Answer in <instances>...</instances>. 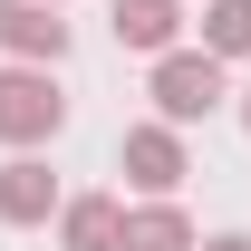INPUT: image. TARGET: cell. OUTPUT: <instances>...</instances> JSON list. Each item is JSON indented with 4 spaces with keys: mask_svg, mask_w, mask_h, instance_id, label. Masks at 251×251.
<instances>
[{
    "mask_svg": "<svg viewBox=\"0 0 251 251\" xmlns=\"http://www.w3.org/2000/svg\"><path fill=\"white\" fill-rule=\"evenodd\" d=\"M203 49H213L222 68L251 58V0H203Z\"/></svg>",
    "mask_w": 251,
    "mask_h": 251,
    "instance_id": "9c48e42d",
    "label": "cell"
},
{
    "mask_svg": "<svg viewBox=\"0 0 251 251\" xmlns=\"http://www.w3.org/2000/svg\"><path fill=\"white\" fill-rule=\"evenodd\" d=\"M49 10H58V0H49Z\"/></svg>",
    "mask_w": 251,
    "mask_h": 251,
    "instance_id": "7c38bea8",
    "label": "cell"
},
{
    "mask_svg": "<svg viewBox=\"0 0 251 251\" xmlns=\"http://www.w3.org/2000/svg\"><path fill=\"white\" fill-rule=\"evenodd\" d=\"M203 232L184 222V203H135L126 213V251H193Z\"/></svg>",
    "mask_w": 251,
    "mask_h": 251,
    "instance_id": "ba28073f",
    "label": "cell"
},
{
    "mask_svg": "<svg viewBox=\"0 0 251 251\" xmlns=\"http://www.w3.org/2000/svg\"><path fill=\"white\" fill-rule=\"evenodd\" d=\"M242 135H251V97H242Z\"/></svg>",
    "mask_w": 251,
    "mask_h": 251,
    "instance_id": "8fae6325",
    "label": "cell"
},
{
    "mask_svg": "<svg viewBox=\"0 0 251 251\" xmlns=\"http://www.w3.org/2000/svg\"><path fill=\"white\" fill-rule=\"evenodd\" d=\"M58 242L68 251H126V203H116V193H68Z\"/></svg>",
    "mask_w": 251,
    "mask_h": 251,
    "instance_id": "8992f818",
    "label": "cell"
},
{
    "mask_svg": "<svg viewBox=\"0 0 251 251\" xmlns=\"http://www.w3.org/2000/svg\"><path fill=\"white\" fill-rule=\"evenodd\" d=\"M0 58L58 68V58H68V20L49 10V0H0Z\"/></svg>",
    "mask_w": 251,
    "mask_h": 251,
    "instance_id": "277c9868",
    "label": "cell"
},
{
    "mask_svg": "<svg viewBox=\"0 0 251 251\" xmlns=\"http://www.w3.org/2000/svg\"><path fill=\"white\" fill-rule=\"evenodd\" d=\"M126 184H135V193H145V203H174V184H184V174H193V155H184V126H126Z\"/></svg>",
    "mask_w": 251,
    "mask_h": 251,
    "instance_id": "3957f363",
    "label": "cell"
},
{
    "mask_svg": "<svg viewBox=\"0 0 251 251\" xmlns=\"http://www.w3.org/2000/svg\"><path fill=\"white\" fill-rule=\"evenodd\" d=\"M68 126V97H58V77H49V68H0V145H10V155H29V145H49V135H58Z\"/></svg>",
    "mask_w": 251,
    "mask_h": 251,
    "instance_id": "7a4b0ae2",
    "label": "cell"
},
{
    "mask_svg": "<svg viewBox=\"0 0 251 251\" xmlns=\"http://www.w3.org/2000/svg\"><path fill=\"white\" fill-rule=\"evenodd\" d=\"M193 251H251V232H203Z\"/></svg>",
    "mask_w": 251,
    "mask_h": 251,
    "instance_id": "30bf717a",
    "label": "cell"
},
{
    "mask_svg": "<svg viewBox=\"0 0 251 251\" xmlns=\"http://www.w3.org/2000/svg\"><path fill=\"white\" fill-rule=\"evenodd\" d=\"M106 29H116V49H135V58H164V49L184 39V10H174V0H116Z\"/></svg>",
    "mask_w": 251,
    "mask_h": 251,
    "instance_id": "52a82bcc",
    "label": "cell"
},
{
    "mask_svg": "<svg viewBox=\"0 0 251 251\" xmlns=\"http://www.w3.org/2000/svg\"><path fill=\"white\" fill-rule=\"evenodd\" d=\"M49 213H68L58 174H49L39 155H10V164H0V222H20V232H29V222H49Z\"/></svg>",
    "mask_w": 251,
    "mask_h": 251,
    "instance_id": "5b68a950",
    "label": "cell"
},
{
    "mask_svg": "<svg viewBox=\"0 0 251 251\" xmlns=\"http://www.w3.org/2000/svg\"><path fill=\"white\" fill-rule=\"evenodd\" d=\"M145 97H155V116H164V126H203L232 87H222V58H213V49H164L155 77H145Z\"/></svg>",
    "mask_w": 251,
    "mask_h": 251,
    "instance_id": "6da1fadb",
    "label": "cell"
}]
</instances>
